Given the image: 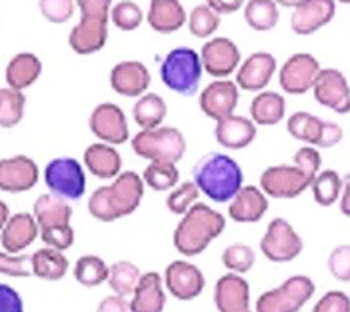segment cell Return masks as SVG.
<instances>
[{
  "label": "cell",
  "mask_w": 350,
  "mask_h": 312,
  "mask_svg": "<svg viewBox=\"0 0 350 312\" xmlns=\"http://www.w3.org/2000/svg\"><path fill=\"white\" fill-rule=\"evenodd\" d=\"M202 60L200 54L189 47L172 49L164 56L161 64V78L166 88L180 96H194L202 78Z\"/></svg>",
  "instance_id": "277c9868"
},
{
  "label": "cell",
  "mask_w": 350,
  "mask_h": 312,
  "mask_svg": "<svg viewBox=\"0 0 350 312\" xmlns=\"http://www.w3.org/2000/svg\"><path fill=\"white\" fill-rule=\"evenodd\" d=\"M215 136L220 146L228 151H241L250 146L256 138V125L246 116L230 114L216 122Z\"/></svg>",
  "instance_id": "cb8c5ba5"
},
{
  "label": "cell",
  "mask_w": 350,
  "mask_h": 312,
  "mask_svg": "<svg viewBox=\"0 0 350 312\" xmlns=\"http://www.w3.org/2000/svg\"><path fill=\"white\" fill-rule=\"evenodd\" d=\"M314 179L297 164H276L260 174V188L270 198H297Z\"/></svg>",
  "instance_id": "9c48e42d"
},
{
  "label": "cell",
  "mask_w": 350,
  "mask_h": 312,
  "mask_svg": "<svg viewBox=\"0 0 350 312\" xmlns=\"http://www.w3.org/2000/svg\"><path fill=\"white\" fill-rule=\"evenodd\" d=\"M198 104L208 118L218 122L234 114V108L239 104V84L228 78H216L200 92Z\"/></svg>",
  "instance_id": "2e32d148"
},
{
  "label": "cell",
  "mask_w": 350,
  "mask_h": 312,
  "mask_svg": "<svg viewBox=\"0 0 350 312\" xmlns=\"http://www.w3.org/2000/svg\"><path fill=\"white\" fill-rule=\"evenodd\" d=\"M110 21H112V25L116 26V28L129 32V30H136L138 26L142 25L144 12H142V8L136 2H133V0H122V2H118V4L112 6Z\"/></svg>",
  "instance_id": "60d3db41"
},
{
  "label": "cell",
  "mask_w": 350,
  "mask_h": 312,
  "mask_svg": "<svg viewBox=\"0 0 350 312\" xmlns=\"http://www.w3.org/2000/svg\"><path fill=\"white\" fill-rule=\"evenodd\" d=\"M166 103L159 94L146 92L136 101L133 108V118L140 127V130H152L162 127L164 118H166Z\"/></svg>",
  "instance_id": "d6a6232c"
},
{
  "label": "cell",
  "mask_w": 350,
  "mask_h": 312,
  "mask_svg": "<svg viewBox=\"0 0 350 312\" xmlns=\"http://www.w3.org/2000/svg\"><path fill=\"white\" fill-rule=\"evenodd\" d=\"M110 86L120 96H142L150 86V73L138 60H122L110 70Z\"/></svg>",
  "instance_id": "ffe728a7"
},
{
  "label": "cell",
  "mask_w": 350,
  "mask_h": 312,
  "mask_svg": "<svg viewBox=\"0 0 350 312\" xmlns=\"http://www.w3.org/2000/svg\"><path fill=\"white\" fill-rule=\"evenodd\" d=\"M164 283L170 294L178 300H194L204 290L202 270L189 260H174L164 270Z\"/></svg>",
  "instance_id": "5bb4252c"
},
{
  "label": "cell",
  "mask_w": 350,
  "mask_h": 312,
  "mask_svg": "<svg viewBox=\"0 0 350 312\" xmlns=\"http://www.w3.org/2000/svg\"><path fill=\"white\" fill-rule=\"evenodd\" d=\"M96 312H133V309H131V300H126V296L110 294L100 300Z\"/></svg>",
  "instance_id": "f5cc1de1"
},
{
  "label": "cell",
  "mask_w": 350,
  "mask_h": 312,
  "mask_svg": "<svg viewBox=\"0 0 350 312\" xmlns=\"http://www.w3.org/2000/svg\"><path fill=\"white\" fill-rule=\"evenodd\" d=\"M42 73V62L32 52H21L10 58L6 66V84L14 90H25L32 86Z\"/></svg>",
  "instance_id": "f546056e"
},
{
  "label": "cell",
  "mask_w": 350,
  "mask_h": 312,
  "mask_svg": "<svg viewBox=\"0 0 350 312\" xmlns=\"http://www.w3.org/2000/svg\"><path fill=\"white\" fill-rule=\"evenodd\" d=\"M44 182L51 192L64 200H79L86 190V177L77 158H54L44 168Z\"/></svg>",
  "instance_id": "ba28073f"
},
{
  "label": "cell",
  "mask_w": 350,
  "mask_h": 312,
  "mask_svg": "<svg viewBox=\"0 0 350 312\" xmlns=\"http://www.w3.org/2000/svg\"><path fill=\"white\" fill-rule=\"evenodd\" d=\"M286 114V101L282 94L262 90L250 103V120L258 127H274Z\"/></svg>",
  "instance_id": "f1b7e54d"
},
{
  "label": "cell",
  "mask_w": 350,
  "mask_h": 312,
  "mask_svg": "<svg viewBox=\"0 0 350 312\" xmlns=\"http://www.w3.org/2000/svg\"><path fill=\"white\" fill-rule=\"evenodd\" d=\"M146 21L154 32L172 34L187 25L189 14L180 4V0H150Z\"/></svg>",
  "instance_id": "484cf974"
},
{
  "label": "cell",
  "mask_w": 350,
  "mask_h": 312,
  "mask_svg": "<svg viewBox=\"0 0 350 312\" xmlns=\"http://www.w3.org/2000/svg\"><path fill=\"white\" fill-rule=\"evenodd\" d=\"M302 238L284 218L270 220L269 229L260 240L262 255L272 262H291L302 252Z\"/></svg>",
  "instance_id": "30bf717a"
},
{
  "label": "cell",
  "mask_w": 350,
  "mask_h": 312,
  "mask_svg": "<svg viewBox=\"0 0 350 312\" xmlns=\"http://www.w3.org/2000/svg\"><path fill=\"white\" fill-rule=\"evenodd\" d=\"M338 207L345 216H350V174L342 177V192L338 198Z\"/></svg>",
  "instance_id": "11a10c76"
},
{
  "label": "cell",
  "mask_w": 350,
  "mask_h": 312,
  "mask_svg": "<svg viewBox=\"0 0 350 312\" xmlns=\"http://www.w3.org/2000/svg\"><path fill=\"white\" fill-rule=\"evenodd\" d=\"M84 166L88 172H92L98 179H116L122 170V158L120 153L107 142H96L90 144L84 151Z\"/></svg>",
  "instance_id": "4316f807"
},
{
  "label": "cell",
  "mask_w": 350,
  "mask_h": 312,
  "mask_svg": "<svg viewBox=\"0 0 350 312\" xmlns=\"http://www.w3.org/2000/svg\"><path fill=\"white\" fill-rule=\"evenodd\" d=\"M244 0H206V6H211L216 14H232L243 8Z\"/></svg>",
  "instance_id": "db71d44e"
},
{
  "label": "cell",
  "mask_w": 350,
  "mask_h": 312,
  "mask_svg": "<svg viewBox=\"0 0 350 312\" xmlns=\"http://www.w3.org/2000/svg\"><path fill=\"white\" fill-rule=\"evenodd\" d=\"M312 188V196L314 200L321 205V207H330L334 205L338 198H340V192H342V177L328 168V170H323L317 174V179L310 184Z\"/></svg>",
  "instance_id": "74e56055"
},
{
  "label": "cell",
  "mask_w": 350,
  "mask_h": 312,
  "mask_svg": "<svg viewBox=\"0 0 350 312\" xmlns=\"http://www.w3.org/2000/svg\"><path fill=\"white\" fill-rule=\"evenodd\" d=\"M0 274L12 278H25L32 274V257L30 255H10L0 252Z\"/></svg>",
  "instance_id": "f6af8a7d"
},
{
  "label": "cell",
  "mask_w": 350,
  "mask_h": 312,
  "mask_svg": "<svg viewBox=\"0 0 350 312\" xmlns=\"http://www.w3.org/2000/svg\"><path fill=\"white\" fill-rule=\"evenodd\" d=\"M38 233H40V226H38L34 214L18 212L8 218V222L4 224V229L0 233L2 248L10 255H18L38 238Z\"/></svg>",
  "instance_id": "7402d4cb"
},
{
  "label": "cell",
  "mask_w": 350,
  "mask_h": 312,
  "mask_svg": "<svg viewBox=\"0 0 350 312\" xmlns=\"http://www.w3.org/2000/svg\"><path fill=\"white\" fill-rule=\"evenodd\" d=\"M88 127L92 130V134L112 146L124 144L131 136L126 116L122 112V108L114 103L98 104L88 118Z\"/></svg>",
  "instance_id": "8fae6325"
},
{
  "label": "cell",
  "mask_w": 350,
  "mask_h": 312,
  "mask_svg": "<svg viewBox=\"0 0 350 312\" xmlns=\"http://www.w3.org/2000/svg\"><path fill=\"white\" fill-rule=\"evenodd\" d=\"M70 216H72V207L68 205V200L56 196L53 192L38 196L34 203V218L40 231L70 224Z\"/></svg>",
  "instance_id": "4dcf8cb0"
},
{
  "label": "cell",
  "mask_w": 350,
  "mask_h": 312,
  "mask_svg": "<svg viewBox=\"0 0 350 312\" xmlns=\"http://www.w3.org/2000/svg\"><path fill=\"white\" fill-rule=\"evenodd\" d=\"M189 30L192 36L196 38H208L213 36L218 26H220V14H216L215 10L206 4L194 6L189 14Z\"/></svg>",
  "instance_id": "ab89813d"
},
{
  "label": "cell",
  "mask_w": 350,
  "mask_h": 312,
  "mask_svg": "<svg viewBox=\"0 0 350 312\" xmlns=\"http://www.w3.org/2000/svg\"><path fill=\"white\" fill-rule=\"evenodd\" d=\"M317 103L323 104L326 108L338 112V114H349L350 112V86L347 77L336 70V68H321L319 77L312 86Z\"/></svg>",
  "instance_id": "4fadbf2b"
},
{
  "label": "cell",
  "mask_w": 350,
  "mask_h": 312,
  "mask_svg": "<svg viewBox=\"0 0 350 312\" xmlns=\"http://www.w3.org/2000/svg\"><path fill=\"white\" fill-rule=\"evenodd\" d=\"M222 264L234 274H244L254 266V250L246 244H232L222 252Z\"/></svg>",
  "instance_id": "7bdbcfd3"
},
{
  "label": "cell",
  "mask_w": 350,
  "mask_h": 312,
  "mask_svg": "<svg viewBox=\"0 0 350 312\" xmlns=\"http://www.w3.org/2000/svg\"><path fill=\"white\" fill-rule=\"evenodd\" d=\"M328 270L336 281L350 283V244H340L330 252Z\"/></svg>",
  "instance_id": "bcb514c9"
},
{
  "label": "cell",
  "mask_w": 350,
  "mask_h": 312,
  "mask_svg": "<svg viewBox=\"0 0 350 312\" xmlns=\"http://www.w3.org/2000/svg\"><path fill=\"white\" fill-rule=\"evenodd\" d=\"M0 312H25L23 296L8 285H0Z\"/></svg>",
  "instance_id": "816d5d0a"
},
{
  "label": "cell",
  "mask_w": 350,
  "mask_h": 312,
  "mask_svg": "<svg viewBox=\"0 0 350 312\" xmlns=\"http://www.w3.org/2000/svg\"><path fill=\"white\" fill-rule=\"evenodd\" d=\"M108 40L107 18H90L81 16V23L75 26L68 34V44L77 54H94L103 51Z\"/></svg>",
  "instance_id": "603a6c76"
},
{
  "label": "cell",
  "mask_w": 350,
  "mask_h": 312,
  "mask_svg": "<svg viewBox=\"0 0 350 312\" xmlns=\"http://www.w3.org/2000/svg\"><path fill=\"white\" fill-rule=\"evenodd\" d=\"M42 16L53 23V25H62L72 18L77 0H38Z\"/></svg>",
  "instance_id": "ee69618b"
},
{
  "label": "cell",
  "mask_w": 350,
  "mask_h": 312,
  "mask_svg": "<svg viewBox=\"0 0 350 312\" xmlns=\"http://www.w3.org/2000/svg\"><path fill=\"white\" fill-rule=\"evenodd\" d=\"M269 210V198L258 186H243L230 200L228 216L234 222H258Z\"/></svg>",
  "instance_id": "d4e9b609"
},
{
  "label": "cell",
  "mask_w": 350,
  "mask_h": 312,
  "mask_svg": "<svg viewBox=\"0 0 350 312\" xmlns=\"http://www.w3.org/2000/svg\"><path fill=\"white\" fill-rule=\"evenodd\" d=\"M336 2H342V4H350V0H336Z\"/></svg>",
  "instance_id": "680465c9"
},
{
  "label": "cell",
  "mask_w": 350,
  "mask_h": 312,
  "mask_svg": "<svg viewBox=\"0 0 350 312\" xmlns=\"http://www.w3.org/2000/svg\"><path fill=\"white\" fill-rule=\"evenodd\" d=\"M40 238L46 246L56 248V250H68L75 244V231L70 224L64 226H54V229H42Z\"/></svg>",
  "instance_id": "7dc6e473"
},
{
  "label": "cell",
  "mask_w": 350,
  "mask_h": 312,
  "mask_svg": "<svg viewBox=\"0 0 350 312\" xmlns=\"http://www.w3.org/2000/svg\"><path fill=\"white\" fill-rule=\"evenodd\" d=\"M280 12L274 0H248L244 4V21L256 32H269L278 25Z\"/></svg>",
  "instance_id": "836d02e7"
},
{
  "label": "cell",
  "mask_w": 350,
  "mask_h": 312,
  "mask_svg": "<svg viewBox=\"0 0 350 312\" xmlns=\"http://www.w3.org/2000/svg\"><path fill=\"white\" fill-rule=\"evenodd\" d=\"M200 60H202L204 70L211 77L226 78L239 70V66H241V52H239V47L230 38L216 36V38L208 40L202 47Z\"/></svg>",
  "instance_id": "9a60e30c"
},
{
  "label": "cell",
  "mask_w": 350,
  "mask_h": 312,
  "mask_svg": "<svg viewBox=\"0 0 350 312\" xmlns=\"http://www.w3.org/2000/svg\"><path fill=\"white\" fill-rule=\"evenodd\" d=\"M312 312H350V298L340 290H330L314 304Z\"/></svg>",
  "instance_id": "c3c4849f"
},
{
  "label": "cell",
  "mask_w": 350,
  "mask_h": 312,
  "mask_svg": "<svg viewBox=\"0 0 350 312\" xmlns=\"http://www.w3.org/2000/svg\"><path fill=\"white\" fill-rule=\"evenodd\" d=\"M144 196V181L138 172H120L110 186H100L88 198V212L100 222H114L133 214Z\"/></svg>",
  "instance_id": "6da1fadb"
},
{
  "label": "cell",
  "mask_w": 350,
  "mask_h": 312,
  "mask_svg": "<svg viewBox=\"0 0 350 312\" xmlns=\"http://www.w3.org/2000/svg\"><path fill=\"white\" fill-rule=\"evenodd\" d=\"M178 168L170 162H150L142 174V181L152 190H168L178 184Z\"/></svg>",
  "instance_id": "f35d334b"
},
{
  "label": "cell",
  "mask_w": 350,
  "mask_h": 312,
  "mask_svg": "<svg viewBox=\"0 0 350 312\" xmlns=\"http://www.w3.org/2000/svg\"><path fill=\"white\" fill-rule=\"evenodd\" d=\"M295 164L300 166L302 170H306L308 174H312V177H317L319 172H321V164H323V156L319 153V148H314V146H302V148H298L297 153H295Z\"/></svg>",
  "instance_id": "681fc988"
},
{
  "label": "cell",
  "mask_w": 350,
  "mask_h": 312,
  "mask_svg": "<svg viewBox=\"0 0 350 312\" xmlns=\"http://www.w3.org/2000/svg\"><path fill=\"white\" fill-rule=\"evenodd\" d=\"M8 218H10V212H8V205L0 200V233H2V229H4V224L8 222Z\"/></svg>",
  "instance_id": "9f6ffc18"
},
{
  "label": "cell",
  "mask_w": 350,
  "mask_h": 312,
  "mask_svg": "<svg viewBox=\"0 0 350 312\" xmlns=\"http://www.w3.org/2000/svg\"><path fill=\"white\" fill-rule=\"evenodd\" d=\"M276 73V58L270 52H252L237 70V84L246 92H262Z\"/></svg>",
  "instance_id": "d6986e66"
},
{
  "label": "cell",
  "mask_w": 350,
  "mask_h": 312,
  "mask_svg": "<svg viewBox=\"0 0 350 312\" xmlns=\"http://www.w3.org/2000/svg\"><path fill=\"white\" fill-rule=\"evenodd\" d=\"M192 179L198 190L213 203H230L243 188V168L222 153H208L192 166Z\"/></svg>",
  "instance_id": "7a4b0ae2"
},
{
  "label": "cell",
  "mask_w": 350,
  "mask_h": 312,
  "mask_svg": "<svg viewBox=\"0 0 350 312\" xmlns=\"http://www.w3.org/2000/svg\"><path fill=\"white\" fill-rule=\"evenodd\" d=\"M278 6H286V8H297L298 4L302 2V0H274Z\"/></svg>",
  "instance_id": "6f0895ef"
},
{
  "label": "cell",
  "mask_w": 350,
  "mask_h": 312,
  "mask_svg": "<svg viewBox=\"0 0 350 312\" xmlns=\"http://www.w3.org/2000/svg\"><path fill=\"white\" fill-rule=\"evenodd\" d=\"M336 14V0H302L291 16V26L300 36L319 32Z\"/></svg>",
  "instance_id": "ac0fdd59"
},
{
  "label": "cell",
  "mask_w": 350,
  "mask_h": 312,
  "mask_svg": "<svg viewBox=\"0 0 350 312\" xmlns=\"http://www.w3.org/2000/svg\"><path fill=\"white\" fill-rule=\"evenodd\" d=\"M319 73H321V64L312 54L297 52L282 64L278 82L280 88L288 94H304L314 86Z\"/></svg>",
  "instance_id": "7c38bea8"
},
{
  "label": "cell",
  "mask_w": 350,
  "mask_h": 312,
  "mask_svg": "<svg viewBox=\"0 0 350 312\" xmlns=\"http://www.w3.org/2000/svg\"><path fill=\"white\" fill-rule=\"evenodd\" d=\"M166 307V294L162 290V276L159 272H146L136 285L131 309L133 312H162Z\"/></svg>",
  "instance_id": "83f0119b"
},
{
  "label": "cell",
  "mask_w": 350,
  "mask_h": 312,
  "mask_svg": "<svg viewBox=\"0 0 350 312\" xmlns=\"http://www.w3.org/2000/svg\"><path fill=\"white\" fill-rule=\"evenodd\" d=\"M133 151L136 156L150 162L176 164L187 153V138L180 130L172 127L140 130L133 138Z\"/></svg>",
  "instance_id": "5b68a950"
},
{
  "label": "cell",
  "mask_w": 350,
  "mask_h": 312,
  "mask_svg": "<svg viewBox=\"0 0 350 312\" xmlns=\"http://www.w3.org/2000/svg\"><path fill=\"white\" fill-rule=\"evenodd\" d=\"M108 274H110V266H107L105 260L94 255L81 257L75 264V278L79 281V285L88 288L108 283Z\"/></svg>",
  "instance_id": "8d00e7d4"
},
{
  "label": "cell",
  "mask_w": 350,
  "mask_h": 312,
  "mask_svg": "<svg viewBox=\"0 0 350 312\" xmlns=\"http://www.w3.org/2000/svg\"><path fill=\"white\" fill-rule=\"evenodd\" d=\"M286 130L293 138L300 142L314 146V148H332L342 140V127L330 120H323L310 112H295L288 122Z\"/></svg>",
  "instance_id": "52a82bcc"
},
{
  "label": "cell",
  "mask_w": 350,
  "mask_h": 312,
  "mask_svg": "<svg viewBox=\"0 0 350 312\" xmlns=\"http://www.w3.org/2000/svg\"><path fill=\"white\" fill-rule=\"evenodd\" d=\"M77 4L81 8V16L107 18V21H110L112 0H77Z\"/></svg>",
  "instance_id": "f907efd6"
},
{
  "label": "cell",
  "mask_w": 350,
  "mask_h": 312,
  "mask_svg": "<svg viewBox=\"0 0 350 312\" xmlns=\"http://www.w3.org/2000/svg\"><path fill=\"white\" fill-rule=\"evenodd\" d=\"M27 96L10 86L0 88V129H14L25 116Z\"/></svg>",
  "instance_id": "e575fe53"
},
{
  "label": "cell",
  "mask_w": 350,
  "mask_h": 312,
  "mask_svg": "<svg viewBox=\"0 0 350 312\" xmlns=\"http://www.w3.org/2000/svg\"><path fill=\"white\" fill-rule=\"evenodd\" d=\"M312 278L297 274L272 290H267L256 300V312H298L314 294Z\"/></svg>",
  "instance_id": "8992f818"
},
{
  "label": "cell",
  "mask_w": 350,
  "mask_h": 312,
  "mask_svg": "<svg viewBox=\"0 0 350 312\" xmlns=\"http://www.w3.org/2000/svg\"><path fill=\"white\" fill-rule=\"evenodd\" d=\"M140 268L129 262V260H118L110 266V274H108V286L114 290V294L120 296H133L136 285L140 281Z\"/></svg>",
  "instance_id": "d590c367"
},
{
  "label": "cell",
  "mask_w": 350,
  "mask_h": 312,
  "mask_svg": "<svg viewBox=\"0 0 350 312\" xmlns=\"http://www.w3.org/2000/svg\"><path fill=\"white\" fill-rule=\"evenodd\" d=\"M198 194H200V190H198L196 182H183L178 188H174V190L168 194L166 207H168V210H170L172 214H183V216H185L190 208L196 205Z\"/></svg>",
  "instance_id": "b9f144b4"
},
{
  "label": "cell",
  "mask_w": 350,
  "mask_h": 312,
  "mask_svg": "<svg viewBox=\"0 0 350 312\" xmlns=\"http://www.w3.org/2000/svg\"><path fill=\"white\" fill-rule=\"evenodd\" d=\"M38 182L36 162L25 155L0 160V190L4 192H27Z\"/></svg>",
  "instance_id": "e0dca14e"
},
{
  "label": "cell",
  "mask_w": 350,
  "mask_h": 312,
  "mask_svg": "<svg viewBox=\"0 0 350 312\" xmlns=\"http://www.w3.org/2000/svg\"><path fill=\"white\" fill-rule=\"evenodd\" d=\"M68 270V259L62 250L44 246L32 255V274L42 281H60Z\"/></svg>",
  "instance_id": "1f68e13d"
},
{
  "label": "cell",
  "mask_w": 350,
  "mask_h": 312,
  "mask_svg": "<svg viewBox=\"0 0 350 312\" xmlns=\"http://www.w3.org/2000/svg\"><path fill=\"white\" fill-rule=\"evenodd\" d=\"M226 226L224 216L208 205L196 203L174 229V248L185 257H196L220 236Z\"/></svg>",
  "instance_id": "3957f363"
},
{
  "label": "cell",
  "mask_w": 350,
  "mask_h": 312,
  "mask_svg": "<svg viewBox=\"0 0 350 312\" xmlns=\"http://www.w3.org/2000/svg\"><path fill=\"white\" fill-rule=\"evenodd\" d=\"M218 312H250V286L241 274L228 272L215 285Z\"/></svg>",
  "instance_id": "44dd1931"
}]
</instances>
